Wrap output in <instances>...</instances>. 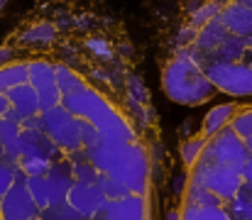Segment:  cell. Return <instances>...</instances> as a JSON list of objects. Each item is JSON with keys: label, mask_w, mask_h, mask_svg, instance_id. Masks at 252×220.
Here are the masks:
<instances>
[{"label": "cell", "mask_w": 252, "mask_h": 220, "mask_svg": "<svg viewBox=\"0 0 252 220\" xmlns=\"http://www.w3.org/2000/svg\"><path fill=\"white\" fill-rule=\"evenodd\" d=\"M162 88L174 103L181 105H198L216 95L211 81L186 54H171L169 64L162 71Z\"/></svg>", "instance_id": "1"}, {"label": "cell", "mask_w": 252, "mask_h": 220, "mask_svg": "<svg viewBox=\"0 0 252 220\" xmlns=\"http://www.w3.org/2000/svg\"><path fill=\"white\" fill-rule=\"evenodd\" d=\"M0 159H2V147H0Z\"/></svg>", "instance_id": "26"}, {"label": "cell", "mask_w": 252, "mask_h": 220, "mask_svg": "<svg viewBox=\"0 0 252 220\" xmlns=\"http://www.w3.org/2000/svg\"><path fill=\"white\" fill-rule=\"evenodd\" d=\"M240 193L248 198V201H252V184H243V189H240Z\"/></svg>", "instance_id": "22"}, {"label": "cell", "mask_w": 252, "mask_h": 220, "mask_svg": "<svg viewBox=\"0 0 252 220\" xmlns=\"http://www.w3.org/2000/svg\"><path fill=\"white\" fill-rule=\"evenodd\" d=\"M164 220H181V213H176V211H169Z\"/></svg>", "instance_id": "23"}, {"label": "cell", "mask_w": 252, "mask_h": 220, "mask_svg": "<svg viewBox=\"0 0 252 220\" xmlns=\"http://www.w3.org/2000/svg\"><path fill=\"white\" fill-rule=\"evenodd\" d=\"M39 120H42V130L49 135V140L66 154H74L81 145V125L84 120L76 118L71 110L64 108V103L49 108V110H39Z\"/></svg>", "instance_id": "2"}, {"label": "cell", "mask_w": 252, "mask_h": 220, "mask_svg": "<svg viewBox=\"0 0 252 220\" xmlns=\"http://www.w3.org/2000/svg\"><path fill=\"white\" fill-rule=\"evenodd\" d=\"M103 193L95 184H74L66 193V203L81 216V218H95V213L103 206Z\"/></svg>", "instance_id": "8"}, {"label": "cell", "mask_w": 252, "mask_h": 220, "mask_svg": "<svg viewBox=\"0 0 252 220\" xmlns=\"http://www.w3.org/2000/svg\"><path fill=\"white\" fill-rule=\"evenodd\" d=\"M30 220H42V218H39V216H37V218H30Z\"/></svg>", "instance_id": "27"}, {"label": "cell", "mask_w": 252, "mask_h": 220, "mask_svg": "<svg viewBox=\"0 0 252 220\" xmlns=\"http://www.w3.org/2000/svg\"><path fill=\"white\" fill-rule=\"evenodd\" d=\"M17 181H25V174L20 171L17 161H10V159H0V196Z\"/></svg>", "instance_id": "14"}, {"label": "cell", "mask_w": 252, "mask_h": 220, "mask_svg": "<svg viewBox=\"0 0 252 220\" xmlns=\"http://www.w3.org/2000/svg\"><path fill=\"white\" fill-rule=\"evenodd\" d=\"M25 186L37 206V211H44L52 206V189H49V181L47 176H27L25 179Z\"/></svg>", "instance_id": "10"}, {"label": "cell", "mask_w": 252, "mask_h": 220, "mask_svg": "<svg viewBox=\"0 0 252 220\" xmlns=\"http://www.w3.org/2000/svg\"><path fill=\"white\" fill-rule=\"evenodd\" d=\"M203 147H206V137H201V135H198V137L186 140V142L181 145V159H184V164L193 166V164L198 161V157H201Z\"/></svg>", "instance_id": "19"}, {"label": "cell", "mask_w": 252, "mask_h": 220, "mask_svg": "<svg viewBox=\"0 0 252 220\" xmlns=\"http://www.w3.org/2000/svg\"><path fill=\"white\" fill-rule=\"evenodd\" d=\"M228 127L240 137V140H248L252 137V108H243V110H235V115L230 118Z\"/></svg>", "instance_id": "15"}, {"label": "cell", "mask_w": 252, "mask_h": 220, "mask_svg": "<svg viewBox=\"0 0 252 220\" xmlns=\"http://www.w3.org/2000/svg\"><path fill=\"white\" fill-rule=\"evenodd\" d=\"M39 218L42 220H84L66 201L64 203H59V206H52V208H44V211H39Z\"/></svg>", "instance_id": "18"}, {"label": "cell", "mask_w": 252, "mask_h": 220, "mask_svg": "<svg viewBox=\"0 0 252 220\" xmlns=\"http://www.w3.org/2000/svg\"><path fill=\"white\" fill-rule=\"evenodd\" d=\"M228 213L233 220H252V201H248L243 193L228 201Z\"/></svg>", "instance_id": "20"}, {"label": "cell", "mask_w": 252, "mask_h": 220, "mask_svg": "<svg viewBox=\"0 0 252 220\" xmlns=\"http://www.w3.org/2000/svg\"><path fill=\"white\" fill-rule=\"evenodd\" d=\"M245 147H248V152H252V137H248V140H245Z\"/></svg>", "instance_id": "25"}, {"label": "cell", "mask_w": 252, "mask_h": 220, "mask_svg": "<svg viewBox=\"0 0 252 220\" xmlns=\"http://www.w3.org/2000/svg\"><path fill=\"white\" fill-rule=\"evenodd\" d=\"M17 166H20V171H22L25 179H27V176H44V174L49 171L52 161L44 159V157H22V159L17 161Z\"/></svg>", "instance_id": "16"}, {"label": "cell", "mask_w": 252, "mask_h": 220, "mask_svg": "<svg viewBox=\"0 0 252 220\" xmlns=\"http://www.w3.org/2000/svg\"><path fill=\"white\" fill-rule=\"evenodd\" d=\"M243 184H252V152L248 154L245 169H243Z\"/></svg>", "instance_id": "21"}, {"label": "cell", "mask_w": 252, "mask_h": 220, "mask_svg": "<svg viewBox=\"0 0 252 220\" xmlns=\"http://www.w3.org/2000/svg\"><path fill=\"white\" fill-rule=\"evenodd\" d=\"M95 220H147V203L145 196L127 193L115 201H103Z\"/></svg>", "instance_id": "7"}, {"label": "cell", "mask_w": 252, "mask_h": 220, "mask_svg": "<svg viewBox=\"0 0 252 220\" xmlns=\"http://www.w3.org/2000/svg\"><path fill=\"white\" fill-rule=\"evenodd\" d=\"M71 164V176H74V184H95L98 181V169L86 159V152H84V159H74L69 161Z\"/></svg>", "instance_id": "13"}, {"label": "cell", "mask_w": 252, "mask_h": 220, "mask_svg": "<svg viewBox=\"0 0 252 220\" xmlns=\"http://www.w3.org/2000/svg\"><path fill=\"white\" fill-rule=\"evenodd\" d=\"M248 147L245 140H240L230 127H223L220 132H216L213 137L206 140V147L201 152V157L220 164V166H228L230 171L240 174L243 176V169H245V161H248Z\"/></svg>", "instance_id": "5"}, {"label": "cell", "mask_w": 252, "mask_h": 220, "mask_svg": "<svg viewBox=\"0 0 252 220\" xmlns=\"http://www.w3.org/2000/svg\"><path fill=\"white\" fill-rule=\"evenodd\" d=\"M95 186L100 189V193H103V198H105V201H115V198H123V196H127V193H130L120 181H115L113 176H105V174H100V176H98Z\"/></svg>", "instance_id": "17"}, {"label": "cell", "mask_w": 252, "mask_h": 220, "mask_svg": "<svg viewBox=\"0 0 252 220\" xmlns=\"http://www.w3.org/2000/svg\"><path fill=\"white\" fill-rule=\"evenodd\" d=\"M181 186H184V176H176V184H174V191L179 193V191H181Z\"/></svg>", "instance_id": "24"}, {"label": "cell", "mask_w": 252, "mask_h": 220, "mask_svg": "<svg viewBox=\"0 0 252 220\" xmlns=\"http://www.w3.org/2000/svg\"><path fill=\"white\" fill-rule=\"evenodd\" d=\"M186 206H223V201L218 196H213L208 189H203L201 184H189L186 191Z\"/></svg>", "instance_id": "12"}, {"label": "cell", "mask_w": 252, "mask_h": 220, "mask_svg": "<svg viewBox=\"0 0 252 220\" xmlns=\"http://www.w3.org/2000/svg\"><path fill=\"white\" fill-rule=\"evenodd\" d=\"M238 105L235 103H225V105H216L208 110V115L203 118V130H201V137H213L216 132H220L223 127H228L230 118L235 115Z\"/></svg>", "instance_id": "9"}, {"label": "cell", "mask_w": 252, "mask_h": 220, "mask_svg": "<svg viewBox=\"0 0 252 220\" xmlns=\"http://www.w3.org/2000/svg\"><path fill=\"white\" fill-rule=\"evenodd\" d=\"M105 176H113L115 181H120L130 193L142 196L147 191V179H150V161H147L145 149L137 142H130L120 154V159L115 161V166L110 169V174Z\"/></svg>", "instance_id": "4"}, {"label": "cell", "mask_w": 252, "mask_h": 220, "mask_svg": "<svg viewBox=\"0 0 252 220\" xmlns=\"http://www.w3.org/2000/svg\"><path fill=\"white\" fill-rule=\"evenodd\" d=\"M181 220H233L223 206H186Z\"/></svg>", "instance_id": "11"}, {"label": "cell", "mask_w": 252, "mask_h": 220, "mask_svg": "<svg viewBox=\"0 0 252 220\" xmlns=\"http://www.w3.org/2000/svg\"><path fill=\"white\" fill-rule=\"evenodd\" d=\"M37 216H39V211H37L25 181L12 184L0 196V220H30Z\"/></svg>", "instance_id": "6"}, {"label": "cell", "mask_w": 252, "mask_h": 220, "mask_svg": "<svg viewBox=\"0 0 252 220\" xmlns=\"http://www.w3.org/2000/svg\"><path fill=\"white\" fill-rule=\"evenodd\" d=\"M193 184H201L203 189H208L213 196H218L223 203H228L230 198H235L243 189V176L230 171L228 166H220L206 157H198V161L193 164V174H191Z\"/></svg>", "instance_id": "3"}]
</instances>
